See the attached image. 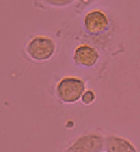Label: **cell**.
Wrapping results in <instances>:
<instances>
[{
    "mask_svg": "<svg viewBox=\"0 0 140 152\" xmlns=\"http://www.w3.org/2000/svg\"><path fill=\"white\" fill-rule=\"evenodd\" d=\"M86 91V84L83 79L74 76H66L57 82L56 96L66 104H74L81 99Z\"/></svg>",
    "mask_w": 140,
    "mask_h": 152,
    "instance_id": "6da1fadb",
    "label": "cell"
},
{
    "mask_svg": "<svg viewBox=\"0 0 140 152\" xmlns=\"http://www.w3.org/2000/svg\"><path fill=\"white\" fill-rule=\"evenodd\" d=\"M56 51L54 40L46 35L33 37L25 47V52L28 58L34 61L45 62L51 60Z\"/></svg>",
    "mask_w": 140,
    "mask_h": 152,
    "instance_id": "7a4b0ae2",
    "label": "cell"
},
{
    "mask_svg": "<svg viewBox=\"0 0 140 152\" xmlns=\"http://www.w3.org/2000/svg\"><path fill=\"white\" fill-rule=\"evenodd\" d=\"M105 137L97 132H89L76 137L63 152H103Z\"/></svg>",
    "mask_w": 140,
    "mask_h": 152,
    "instance_id": "3957f363",
    "label": "cell"
},
{
    "mask_svg": "<svg viewBox=\"0 0 140 152\" xmlns=\"http://www.w3.org/2000/svg\"><path fill=\"white\" fill-rule=\"evenodd\" d=\"M111 26L110 19L101 10H93L83 17V27L89 35L100 36L108 32Z\"/></svg>",
    "mask_w": 140,
    "mask_h": 152,
    "instance_id": "277c9868",
    "label": "cell"
},
{
    "mask_svg": "<svg viewBox=\"0 0 140 152\" xmlns=\"http://www.w3.org/2000/svg\"><path fill=\"white\" fill-rule=\"evenodd\" d=\"M100 59V53L95 47L89 44H81L76 47L72 61L76 66L83 68H94Z\"/></svg>",
    "mask_w": 140,
    "mask_h": 152,
    "instance_id": "5b68a950",
    "label": "cell"
},
{
    "mask_svg": "<svg viewBox=\"0 0 140 152\" xmlns=\"http://www.w3.org/2000/svg\"><path fill=\"white\" fill-rule=\"evenodd\" d=\"M105 152H139L132 141L116 134L105 137Z\"/></svg>",
    "mask_w": 140,
    "mask_h": 152,
    "instance_id": "8992f818",
    "label": "cell"
},
{
    "mask_svg": "<svg viewBox=\"0 0 140 152\" xmlns=\"http://www.w3.org/2000/svg\"><path fill=\"white\" fill-rule=\"evenodd\" d=\"M41 2L53 8H66L74 4L76 0H41Z\"/></svg>",
    "mask_w": 140,
    "mask_h": 152,
    "instance_id": "52a82bcc",
    "label": "cell"
},
{
    "mask_svg": "<svg viewBox=\"0 0 140 152\" xmlns=\"http://www.w3.org/2000/svg\"><path fill=\"white\" fill-rule=\"evenodd\" d=\"M97 96L96 92L91 89H87L83 92L82 97H81V102L85 106H90L93 104L96 100Z\"/></svg>",
    "mask_w": 140,
    "mask_h": 152,
    "instance_id": "ba28073f",
    "label": "cell"
},
{
    "mask_svg": "<svg viewBox=\"0 0 140 152\" xmlns=\"http://www.w3.org/2000/svg\"><path fill=\"white\" fill-rule=\"evenodd\" d=\"M97 1L98 0H76V12L78 14L82 13L88 6H91Z\"/></svg>",
    "mask_w": 140,
    "mask_h": 152,
    "instance_id": "9c48e42d",
    "label": "cell"
}]
</instances>
